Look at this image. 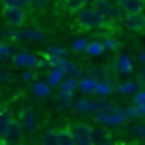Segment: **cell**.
Instances as JSON below:
<instances>
[{"label": "cell", "instance_id": "1", "mask_svg": "<svg viewBox=\"0 0 145 145\" xmlns=\"http://www.w3.org/2000/svg\"><path fill=\"white\" fill-rule=\"evenodd\" d=\"M75 22H77V26L83 28V30H100V28L109 26L92 5H86L83 9H79L77 13H75Z\"/></svg>", "mask_w": 145, "mask_h": 145}, {"label": "cell", "instance_id": "2", "mask_svg": "<svg viewBox=\"0 0 145 145\" xmlns=\"http://www.w3.org/2000/svg\"><path fill=\"white\" fill-rule=\"evenodd\" d=\"M7 39L13 43H45L47 32L41 28H11L7 32Z\"/></svg>", "mask_w": 145, "mask_h": 145}, {"label": "cell", "instance_id": "3", "mask_svg": "<svg viewBox=\"0 0 145 145\" xmlns=\"http://www.w3.org/2000/svg\"><path fill=\"white\" fill-rule=\"evenodd\" d=\"M92 7L98 11L100 17H103L107 24H122L124 13H122V9H120V5H115L111 0H94Z\"/></svg>", "mask_w": 145, "mask_h": 145}, {"label": "cell", "instance_id": "4", "mask_svg": "<svg viewBox=\"0 0 145 145\" xmlns=\"http://www.w3.org/2000/svg\"><path fill=\"white\" fill-rule=\"evenodd\" d=\"M94 120L100 126H107V128H118V126H124V124L128 122V120L124 118V113H122V107L111 109V111H96Z\"/></svg>", "mask_w": 145, "mask_h": 145}, {"label": "cell", "instance_id": "5", "mask_svg": "<svg viewBox=\"0 0 145 145\" xmlns=\"http://www.w3.org/2000/svg\"><path fill=\"white\" fill-rule=\"evenodd\" d=\"M13 66L15 68H41V66H47V62L41 58V56L32 54V51H17V54L13 56Z\"/></svg>", "mask_w": 145, "mask_h": 145}, {"label": "cell", "instance_id": "6", "mask_svg": "<svg viewBox=\"0 0 145 145\" xmlns=\"http://www.w3.org/2000/svg\"><path fill=\"white\" fill-rule=\"evenodd\" d=\"M26 17H28L26 9H19V7H5V9H2V19H5V24L11 26V28H24Z\"/></svg>", "mask_w": 145, "mask_h": 145}, {"label": "cell", "instance_id": "7", "mask_svg": "<svg viewBox=\"0 0 145 145\" xmlns=\"http://www.w3.org/2000/svg\"><path fill=\"white\" fill-rule=\"evenodd\" d=\"M68 130H71V137H72L75 145H92V126L90 124L77 122V124H72Z\"/></svg>", "mask_w": 145, "mask_h": 145}, {"label": "cell", "instance_id": "8", "mask_svg": "<svg viewBox=\"0 0 145 145\" xmlns=\"http://www.w3.org/2000/svg\"><path fill=\"white\" fill-rule=\"evenodd\" d=\"M122 26L130 32H145V13H126L122 17Z\"/></svg>", "mask_w": 145, "mask_h": 145}, {"label": "cell", "instance_id": "9", "mask_svg": "<svg viewBox=\"0 0 145 145\" xmlns=\"http://www.w3.org/2000/svg\"><path fill=\"white\" fill-rule=\"evenodd\" d=\"M113 68L120 75H132V71H135V60L128 54H120L118 58H115V62H113Z\"/></svg>", "mask_w": 145, "mask_h": 145}, {"label": "cell", "instance_id": "10", "mask_svg": "<svg viewBox=\"0 0 145 145\" xmlns=\"http://www.w3.org/2000/svg\"><path fill=\"white\" fill-rule=\"evenodd\" d=\"M5 141H9V143H13V145H19L24 141V128H22V124H19V120L13 118V122H11L9 130H7V135H5Z\"/></svg>", "mask_w": 145, "mask_h": 145}, {"label": "cell", "instance_id": "11", "mask_svg": "<svg viewBox=\"0 0 145 145\" xmlns=\"http://www.w3.org/2000/svg\"><path fill=\"white\" fill-rule=\"evenodd\" d=\"M19 124H22L24 132H34L36 130V113L32 109H24L19 115Z\"/></svg>", "mask_w": 145, "mask_h": 145}, {"label": "cell", "instance_id": "12", "mask_svg": "<svg viewBox=\"0 0 145 145\" xmlns=\"http://www.w3.org/2000/svg\"><path fill=\"white\" fill-rule=\"evenodd\" d=\"M139 81L137 79H128V81H122V83H115V92L122 96H135L139 92Z\"/></svg>", "mask_w": 145, "mask_h": 145}, {"label": "cell", "instance_id": "13", "mask_svg": "<svg viewBox=\"0 0 145 145\" xmlns=\"http://www.w3.org/2000/svg\"><path fill=\"white\" fill-rule=\"evenodd\" d=\"M94 88H96V79L92 77V75H83V77H79L77 79V90L81 92L83 96H90V94H94Z\"/></svg>", "mask_w": 145, "mask_h": 145}, {"label": "cell", "instance_id": "14", "mask_svg": "<svg viewBox=\"0 0 145 145\" xmlns=\"http://www.w3.org/2000/svg\"><path fill=\"white\" fill-rule=\"evenodd\" d=\"M92 145H115L105 128H92Z\"/></svg>", "mask_w": 145, "mask_h": 145}, {"label": "cell", "instance_id": "15", "mask_svg": "<svg viewBox=\"0 0 145 145\" xmlns=\"http://www.w3.org/2000/svg\"><path fill=\"white\" fill-rule=\"evenodd\" d=\"M120 9H122V13H141V11H145V0H122L120 2Z\"/></svg>", "mask_w": 145, "mask_h": 145}, {"label": "cell", "instance_id": "16", "mask_svg": "<svg viewBox=\"0 0 145 145\" xmlns=\"http://www.w3.org/2000/svg\"><path fill=\"white\" fill-rule=\"evenodd\" d=\"M72 109L77 111V113H94V100L90 96H81L72 103Z\"/></svg>", "mask_w": 145, "mask_h": 145}, {"label": "cell", "instance_id": "17", "mask_svg": "<svg viewBox=\"0 0 145 145\" xmlns=\"http://www.w3.org/2000/svg\"><path fill=\"white\" fill-rule=\"evenodd\" d=\"M115 92V83L113 81H96V88H94V94L100 96V98H107Z\"/></svg>", "mask_w": 145, "mask_h": 145}, {"label": "cell", "instance_id": "18", "mask_svg": "<svg viewBox=\"0 0 145 145\" xmlns=\"http://www.w3.org/2000/svg\"><path fill=\"white\" fill-rule=\"evenodd\" d=\"M30 90H32V94H34L36 98H47V96H51V86H47V81H32Z\"/></svg>", "mask_w": 145, "mask_h": 145}, {"label": "cell", "instance_id": "19", "mask_svg": "<svg viewBox=\"0 0 145 145\" xmlns=\"http://www.w3.org/2000/svg\"><path fill=\"white\" fill-rule=\"evenodd\" d=\"M64 77H66V75H64L62 68H51L45 81H47V86H51V88H60V83L64 81Z\"/></svg>", "mask_w": 145, "mask_h": 145}, {"label": "cell", "instance_id": "20", "mask_svg": "<svg viewBox=\"0 0 145 145\" xmlns=\"http://www.w3.org/2000/svg\"><path fill=\"white\" fill-rule=\"evenodd\" d=\"M86 54L90 56V58H100V56L105 54V45H103V41H90L88 43V47H86Z\"/></svg>", "mask_w": 145, "mask_h": 145}, {"label": "cell", "instance_id": "21", "mask_svg": "<svg viewBox=\"0 0 145 145\" xmlns=\"http://www.w3.org/2000/svg\"><path fill=\"white\" fill-rule=\"evenodd\" d=\"M11 122H13V113L7 111V109H2V113H0V141L5 139V135H7V130H9Z\"/></svg>", "mask_w": 145, "mask_h": 145}, {"label": "cell", "instance_id": "22", "mask_svg": "<svg viewBox=\"0 0 145 145\" xmlns=\"http://www.w3.org/2000/svg\"><path fill=\"white\" fill-rule=\"evenodd\" d=\"M77 92V77H64V81L60 83V94H72Z\"/></svg>", "mask_w": 145, "mask_h": 145}, {"label": "cell", "instance_id": "23", "mask_svg": "<svg viewBox=\"0 0 145 145\" xmlns=\"http://www.w3.org/2000/svg\"><path fill=\"white\" fill-rule=\"evenodd\" d=\"M41 56L43 58H66V49L62 45H47V49Z\"/></svg>", "mask_w": 145, "mask_h": 145}, {"label": "cell", "instance_id": "24", "mask_svg": "<svg viewBox=\"0 0 145 145\" xmlns=\"http://www.w3.org/2000/svg\"><path fill=\"white\" fill-rule=\"evenodd\" d=\"M41 145H58V132L54 128H47L41 137Z\"/></svg>", "mask_w": 145, "mask_h": 145}, {"label": "cell", "instance_id": "25", "mask_svg": "<svg viewBox=\"0 0 145 145\" xmlns=\"http://www.w3.org/2000/svg\"><path fill=\"white\" fill-rule=\"evenodd\" d=\"M56 132H58V145H75L68 128H60V130H56Z\"/></svg>", "mask_w": 145, "mask_h": 145}, {"label": "cell", "instance_id": "26", "mask_svg": "<svg viewBox=\"0 0 145 145\" xmlns=\"http://www.w3.org/2000/svg\"><path fill=\"white\" fill-rule=\"evenodd\" d=\"M103 45H105V51H115V49L120 47V41L115 39L113 34H107V36L103 39Z\"/></svg>", "mask_w": 145, "mask_h": 145}, {"label": "cell", "instance_id": "27", "mask_svg": "<svg viewBox=\"0 0 145 145\" xmlns=\"http://www.w3.org/2000/svg\"><path fill=\"white\" fill-rule=\"evenodd\" d=\"M75 103V96L72 94H58V107L60 109H71Z\"/></svg>", "mask_w": 145, "mask_h": 145}, {"label": "cell", "instance_id": "28", "mask_svg": "<svg viewBox=\"0 0 145 145\" xmlns=\"http://www.w3.org/2000/svg\"><path fill=\"white\" fill-rule=\"evenodd\" d=\"M122 113L126 120H139L141 113H139V107L137 105H130V107H122Z\"/></svg>", "mask_w": 145, "mask_h": 145}, {"label": "cell", "instance_id": "29", "mask_svg": "<svg viewBox=\"0 0 145 145\" xmlns=\"http://www.w3.org/2000/svg\"><path fill=\"white\" fill-rule=\"evenodd\" d=\"M15 56V49L7 43H0V60H13Z\"/></svg>", "mask_w": 145, "mask_h": 145}, {"label": "cell", "instance_id": "30", "mask_svg": "<svg viewBox=\"0 0 145 145\" xmlns=\"http://www.w3.org/2000/svg\"><path fill=\"white\" fill-rule=\"evenodd\" d=\"M88 39H83V36H79V39H75L72 41V51H77V54H86V47H88Z\"/></svg>", "mask_w": 145, "mask_h": 145}, {"label": "cell", "instance_id": "31", "mask_svg": "<svg viewBox=\"0 0 145 145\" xmlns=\"http://www.w3.org/2000/svg\"><path fill=\"white\" fill-rule=\"evenodd\" d=\"M64 2H66V9L71 11V13H77L79 9H83V7L88 5L86 0H64Z\"/></svg>", "mask_w": 145, "mask_h": 145}, {"label": "cell", "instance_id": "32", "mask_svg": "<svg viewBox=\"0 0 145 145\" xmlns=\"http://www.w3.org/2000/svg\"><path fill=\"white\" fill-rule=\"evenodd\" d=\"M5 7H19V9H30V2L28 0H0Z\"/></svg>", "mask_w": 145, "mask_h": 145}, {"label": "cell", "instance_id": "33", "mask_svg": "<svg viewBox=\"0 0 145 145\" xmlns=\"http://www.w3.org/2000/svg\"><path fill=\"white\" fill-rule=\"evenodd\" d=\"M132 105H137V107L145 105V90H139L135 96H132Z\"/></svg>", "mask_w": 145, "mask_h": 145}, {"label": "cell", "instance_id": "34", "mask_svg": "<svg viewBox=\"0 0 145 145\" xmlns=\"http://www.w3.org/2000/svg\"><path fill=\"white\" fill-rule=\"evenodd\" d=\"M22 81H26V83L34 81V71H32V68H26V71L22 72Z\"/></svg>", "mask_w": 145, "mask_h": 145}, {"label": "cell", "instance_id": "35", "mask_svg": "<svg viewBox=\"0 0 145 145\" xmlns=\"http://www.w3.org/2000/svg\"><path fill=\"white\" fill-rule=\"evenodd\" d=\"M47 7V0H30V9H45Z\"/></svg>", "mask_w": 145, "mask_h": 145}, {"label": "cell", "instance_id": "36", "mask_svg": "<svg viewBox=\"0 0 145 145\" xmlns=\"http://www.w3.org/2000/svg\"><path fill=\"white\" fill-rule=\"evenodd\" d=\"M132 132H135V135H139V137H143V139H145V126H141V124L132 126Z\"/></svg>", "mask_w": 145, "mask_h": 145}, {"label": "cell", "instance_id": "37", "mask_svg": "<svg viewBox=\"0 0 145 145\" xmlns=\"http://www.w3.org/2000/svg\"><path fill=\"white\" fill-rule=\"evenodd\" d=\"M9 81H13V77H11L9 72H5V71H0V83H9Z\"/></svg>", "mask_w": 145, "mask_h": 145}, {"label": "cell", "instance_id": "38", "mask_svg": "<svg viewBox=\"0 0 145 145\" xmlns=\"http://www.w3.org/2000/svg\"><path fill=\"white\" fill-rule=\"evenodd\" d=\"M137 60H139L141 64H145V51H139V56H137Z\"/></svg>", "mask_w": 145, "mask_h": 145}, {"label": "cell", "instance_id": "39", "mask_svg": "<svg viewBox=\"0 0 145 145\" xmlns=\"http://www.w3.org/2000/svg\"><path fill=\"white\" fill-rule=\"evenodd\" d=\"M139 113H141V118L145 120V105H141V107H139Z\"/></svg>", "mask_w": 145, "mask_h": 145}, {"label": "cell", "instance_id": "40", "mask_svg": "<svg viewBox=\"0 0 145 145\" xmlns=\"http://www.w3.org/2000/svg\"><path fill=\"white\" fill-rule=\"evenodd\" d=\"M0 145H13V143H9V141H5V139H2V141H0Z\"/></svg>", "mask_w": 145, "mask_h": 145}, {"label": "cell", "instance_id": "41", "mask_svg": "<svg viewBox=\"0 0 145 145\" xmlns=\"http://www.w3.org/2000/svg\"><path fill=\"white\" fill-rule=\"evenodd\" d=\"M111 2H115V5H120V2H122V0H111Z\"/></svg>", "mask_w": 145, "mask_h": 145}, {"label": "cell", "instance_id": "42", "mask_svg": "<svg viewBox=\"0 0 145 145\" xmlns=\"http://www.w3.org/2000/svg\"><path fill=\"white\" fill-rule=\"evenodd\" d=\"M86 2H88V5H92V2H94V0H86Z\"/></svg>", "mask_w": 145, "mask_h": 145}, {"label": "cell", "instance_id": "43", "mask_svg": "<svg viewBox=\"0 0 145 145\" xmlns=\"http://www.w3.org/2000/svg\"><path fill=\"white\" fill-rule=\"evenodd\" d=\"M143 81H145V68H143Z\"/></svg>", "mask_w": 145, "mask_h": 145}, {"label": "cell", "instance_id": "44", "mask_svg": "<svg viewBox=\"0 0 145 145\" xmlns=\"http://www.w3.org/2000/svg\"><path fill=\"white\" fill-rule=\"evenodd\" d=\"M0 113H2V107H0Z\"/></svg>", "mask_w": 145, "mask_h": 145}, {"label": "cell", "instance_id": "45", "mask_svg": "<svg viewBox=\"0 0 145 145\" xmlns=\"http://www.w3.org/2000/svg\"><path fill=\"white\" fill-rule=\"evenodd\" d=\"M124 145H130V143H124Z\"/></svg>", "mask_w": 145, "mask_h": 145}]
</instances>
